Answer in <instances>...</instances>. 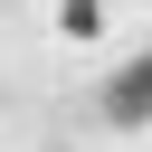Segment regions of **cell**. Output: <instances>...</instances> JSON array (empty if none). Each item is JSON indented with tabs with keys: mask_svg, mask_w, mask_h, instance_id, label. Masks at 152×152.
<instances>
[{
	"mask_svg": "<svg viewBox=\"0 0 152 152\" xmlns=\"http://www.w3.org/2000/svg\"><path fill=\"white\" fill-rule=\"evenodd\" d=\"M57 28H66V38H95V28H104V10H95V0H66V10H57Z\"/></svg>",
	"mask_w": 152,
	"mask_h": 152,
	"instance_id": "7a4b0ae2",
	"label": "cell"
},
{
	"mask_svg": "<svg viewBox=\"0 0 152 152\" xmlns=\"http://www.w3.org/2000/svg\"><path fill=\"white\" fill-rule=\"evenodd\" d=\"M104 114H114V124H142V114H152V57H133V66L104 86Z\"/></svg>",
	"mask_w": 152,
	"mask_h": 152,
	"instance_id": "6da1fadb",
	"label": "cell"
}]
</instances>
